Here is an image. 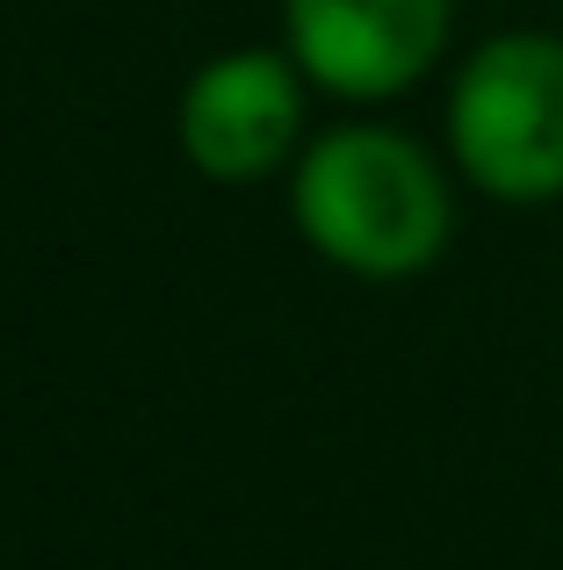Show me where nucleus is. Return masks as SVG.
Segmentation results:
<instances>
[{"label": "nucleus", "mask_w": 563, "mask_h": 570, "mask_svg": "<svg viewBox=\"0 0 563 570\" xmlns=\"http://www.w3.org/2000/svg\"><path fill=\"white\" fill-rule=\"evenodd\" d=\"M289 217L318 261L362 282H405L448 253L455 195L419 138L391 124H339L296 153Z\"/></svg>", "instance_id": "nucleus-1"}, {"label": "nucleus", "mask_w": 563, "mask_h": 570, "mask_svg": "<svg viewBox=\"0 0 563 570\" xmlns=\"http://www.w3.org/2000/svg\"><path fill=\"white\" fill-rule=\"evenodd\" d=\"M289 58L339 101L412 95L455 37V0H282Z\"/></svg>", "instance_id": "nucleus-3"}, {"label": "nucleus", "mask_w": 563, "mask_h": 570, "mask_svg": "<svg viewBox=\"0 0 563 570\" xmlns=\"http://www.w3.org/2000/svg\"><path fill=\"white\" fill-rule=\"evenodd\" d=\"M304 145V72L289 51H225L181 95V153L203 181H268Z\"/></svg>", "instance_id": "nucleus-4"}, {"label": "nucleus", "mask_w": 563, "mask_h": 570, "mask_svg": "<svg viewBox=\"0 0 563 570\" xmlns=\"http://www.w3.org/2000/svg\"><path fill=\"white\" fill-rule=\"evenodd\" d=\"M448 159L477 195L513 209L563 203V37L506 29L455 66Z\"/></svg>", "instance_id": "nucleus-2"}]
</instances>
